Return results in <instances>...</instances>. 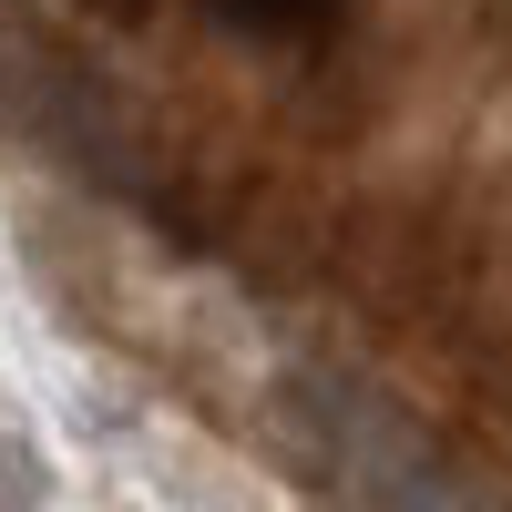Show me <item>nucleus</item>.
I'll list each match as a JSON object with an SVG mask.
<instances>
[{
    "label": "nucleus",
    "mask_w": 512,
    "mask_h": 512,
    "mask_svg": "<svg viewBox=\"0 0 512 512\" xmlns=\"http://www.w3.org/2000/svg\"><path fill=\"white\" fill-rule=\"evenodd\" d=\"M0 512H52V451L21 420H0Z\"/></svg>",
    "instance_id": "nucleus-1"
}]
</instances>
